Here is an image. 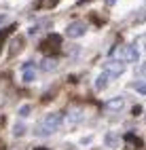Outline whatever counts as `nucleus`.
<instances>
[{
    "label": "nucleus",
    "instance_id": "39448f33",
    "mask_svg": "<svg viewBox=\"0 0 146 150\" xmlns=\"http://www.w3.org/2000/svg\"><path fill=\"white\" fill-rule=\"evenodd\" d=\"M85 30H87V25L83 21H72L66 28V34H68V38H81L85 34Z\"/></svg>",
    "mask_w": 146,
    "mask_h": 150
},
{
    "label": "nucleus",
    "instance_id": "2eb2a0df",
    "mask_svg": "<svg viewBox=\"0 0 146 150\" xmlns=\"http://www.w3.org/2000/svg\"><path fill=\"white\" fill-rule=\"evenodd\" d=\"M125 139H127V142H129V144H138V146H140V139H138V137H135L133 133H127V135H125Z\"/></svg>",
    "mask_w": 146,
    "mask_h": 150
},
{
    "label": "nucleus",
    "instance_id": "6e6552de",
    "mask_svg": "<svg viewBox=\"0 0 146 150\" xmlns=\"http://www.w3.org/2000/svg\"><path fill=\"white\" fill-rule=\"evenodd\" d=\"M104 142H106V146H108V148H119V135L110 131V133H106Z\"/></svg>",
    "mask_w": 146,
    "mask_h": 150
},
{
    "label": "nucleus",
    "instance_id": "f03ea898",
    "mask_svg": "<svg viewBox=\"0 0 146 150\" xmlns=\"http://www.w3.org/2000/svg\"><path fill=\"white\" fill-rule=\"evenodd\" d=\"M60 49H62V36L60 34H49L40 42V51H45V53H57Z\"/></svg>",
    "mask_w": 146,
    "mask_h": 150
},
{
    "label": "nucleus",
    "instance_id": "f3484780",
    "mask_svg": "<svg viewBox=\"0 0 146 150\" xmlns=\"http://www.w3.org/2000/svg\"><path fill=\"white\" fill-rule=\"evenodd\" d=\"M13 133H15V135H23V133H26V127H23V125H15V131H13Z\"/></svg>",
    "mask_w": 146,
    "mask_h": 150
},
{
    "label": "nucleus",
    "instance_id": "5701e85b",
    "mask_svg": "<svg viewBox=\"0 0 146 150\" xmlns=\"http://www.w3.org/2000/svg\"><path fill=\"white\" fill-rule=\"evenodd\" d=\"M83 2H85V0H83Z\"/></svg>",
    "mask_w": 146,
    "mask_h": 150
},
{
    "label": "nucleus",
    "instance_id": "423d86ee",
    "mask_svg": "<svg viewBox=\"0 0 146 150\" xmlns=\"http://www.w3.org/2000/svg\"><path fill=\"white\" fill-rule=\"evenodd\" d=\"M125 106V97H112L106 102V110H110V112H119V110H123Z\"/></svg>",
    "mask_w": 146,
    "mask_h": 150
},
{
    "label": "nucleus",
    "instance_id": "aec40b11",
    "mask_svg": "<svg viewBox=\"0 0 146 150\" xmlns=\"http://www.w3.org/2000/svg\"><path fill=\"white\" fill-rule=\"evenodd\" d=\"M138 72H140V74H142V76H146V64H142V66H140V68H138Z\"/></svg>",
    "mask_w": 146,
    "mask_h": 150
},
{
    "label": "nucleus",
    "instance_id": "412c9836",
    "mask_svg": "<svg viewBox=\"0 0 146 150\" xmlns=\"http://www.w3.org/2000/svg\"><path fill=\"white\" fill-rule=\"evenodd\" d=\"M106 2H108V4H114V0H106Z\"/></svg>",
    "mask_w": 146,
    "mask_h": 150
},
{
    "label": "nucleus",
    "instance_id": "f257e3e1",
    "mask_svg": "<svg viewBox=\"0 0 146 150\" xmlns=\"http://www.w3.org/2000/svg\"><path fill=\"white\" fill-rule=\"evenodd\" d=\"M60 125H62V114H60V112L45 114V118L34 127V133H36V135H40V137L51 135V133H55L57 129H60Z\"/></svg>",
    "mask_w": 146,
    "mask_h": 150
},
{
    "label": "nucleus",
    "instance_id": "dca6fc26",
    "mask_svg": "<svg viewBox=\"0 0 146 150\" xmlns=\"http://www.w3.org/2000/svg\"><path fill=\"white\" fill-rule=\"evenodd\" d=\"M11 30H13V28H6V30H2V32H0V47H2V42H4V38H6L9 34H11Z\"/></svg>",
    "mask_w": 146,
    "mask_h": 150
},
{
    "label": "nucleus",
    "instance_id": "a211bd4d",
    "mask_svg": "<svg viewBox=\"0 0 146 150\" xmlns=\"http://www.w3.org/2000/svg\"><path fill=\"white\" fill-rule=\"evenodd\" d=\"M19 114H21V116H28V114H30V106H21V108H19Z\"/></svg>",
    "mask_w": 146,
    "mask_h": 150
},
{
    "label": "nucleus",
    "instance_id": "6ab92c4d",
    "mask_svg": "<svg viewBox=\"0 0 146 150\" xmlns=\"http://www.w3.org/2000/svg\"><path fill=\"white\" fill-rule=\"evenodd\" d=\"M38 32H40V25H32L30 30H28V34H30V36H34V34H38Z\"/></svg>",
    "mask_w": 146,
    "mask_h": 150
},
{
    "label": "nucleus",
    "instance_id": "9b49d317",
    "mask_svg": "<svg viewBox=\"0 0 146 150\" xmlns=\"http://www.w3.org/2000/svg\"><path fill=\"white\" fill-rule=\"evenodd\" d=\"M55 66H57V62L53 57H47V59H43V64H40V68L45 70V72H51V70H55Z\"/></svg>",
    "mask_w": 146,
    "mask_h": 150
},
{
    "label": "nucleus",
    "instance_id": "4be33fe9",
    "mask_svg": "<svg viewBox=\"0 0 146 150\" xmlns=\"http://www.w3.org/2000/svg\"><path fill=\"white\" fill-rule=\"evenodd\" d=\"M34 150H47V148H34Z\"/></svg>",
    "mask_w": 146,
    "mask_h": 150
},
{
    "label": "nucleus",
    "instance_id": "f8f14e48",
    "mask_svg": "<svg viewBox=\"0 0 146 150\" xmlns=\"http://www.w3.org/2000/svg\"><path fill=\"white\" fill-rule=\"evenodd\" d=\"M19 51H21V38H15V40L11 42V55H15Z\"/></svg>",
    "mask_w": 146,
    "mask_h": 150
},
{
    "label": "nucleus",
    "instance_id": "9d476101",
    "mask_svg": "<svg viewBox=\"0 0 146 150\" xmlns=\"http://www.w3.org/2000/svg\"><path fill=\"white\" fill-rule=\"evenodd\" d=\"M108 78H110V76L106 74V72L100 74V76L95 78V89H100V91H102V89H106V85H108Z\"/></svg>",
    "mask_w": 146,
    "mask_h": 150
},
{
    "label": "nucleus",
    "instance_id": "4468645a",
    "mask_svg": "<svg viewBox=\"0 0 146 150\" xmlns=\"http://www.w3.org/2000/svg\"><path fill=\"white\" fill-rule=\"evenodd\" d=\"M133 89L138 93H144L146 95V81H140V83H133Z\"/></svg>",
    "mask_w": 146,
    "mask_h": 150
},
{
    "label": "nucleus",
    "instance_id": "7ed1b4c3",
    "mask_svg": "<svg viewBox=\"0 0 146 150\" xmlns=\"http://www.w3.org/2000/svg\"><path fill=\"white\" fill-rule=\"evenodd\" d=\"M138 57H140V53H138V49H135L133 45H125V47L119 49V59H121V62L135 64V62H138Z\"/></svg>",
    "mask_w": 146,
    "mask_h": 150
},
{
    "label": "nucleus",
    "instance_id": "1a4fd4ad",
    "mask_svg": "<svg viewBox=\"0 0 146 150\" xmlns=\"http://www.w3.org/2000/svg\"><path fill=\"white\" fill-rule=\"evenodd\" d=\"M81 118H83V112H81L79 108H72L70 112H68V123H72V125H74V123H79Z\"/></svg>",
    "mask_w": 146,
    "mask_h": 150
},
{
    "label": "nucleus",
    "instance_id": "20e7f679",
    "mask_svg": "<svg viewBox=\"0 0 146 150\" xmlns=\"http://www.w3.org/2000/svg\"><path fill=\"white\" fill-rule=\"evenodd\" d=\"M104 72L108 74V76H121L125 72V64L121 62V59H108V62L104 64Z\"/></svg>",
    "mask_w": 146,
    "mask_h": 150
},
{
    "label": "nucleus",
    "instance_id": "0eeeda50",
    "mask_svg": "<svg viewBox=\"0 0 146 150\" xmlns=\"http://www.w3.org/2000/svg\"><path fill=\"white\" fill-rule=\"evenodd\" d=\"M34 64H30V62H28V64H23V81L26 83H32L34 81Z\"/></svg>",
    "mask_w": 146,
    "mask_h": 150
},
{
    "label": "nucleus",
    "instance_id": "ddd939ff",
    "mask_svg": "<svg viewBox=\"0 0 146 150\" xmlns=\"http://www.w3.org/2000/svg\"><path fill=\"white\" fill-rule=\"evenodd\" d=\"M57 2H60V0H40L36 6H38V8H49V6H55Z\"/></svg>",
    "mask_w": 146,
    "mask_h": 150
}]
</instances>
